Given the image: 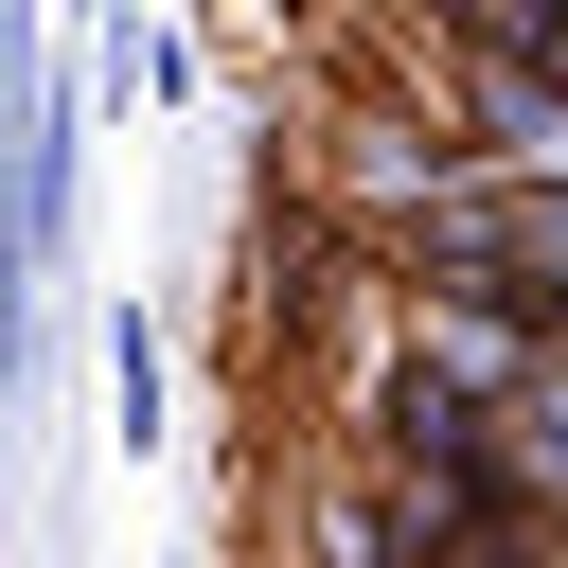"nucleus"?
I'll return each mask as SVG.
<instances>
[{"label": "nucleus", "mask_w": 568, "mask_h": 568, "mask_svg": "<svg viewBox=\"0 0 568 568\" xmlns=\"http://www.w3.org/2000/svg\"><path fill=\"white\" fill-rule=\"evenodd\" d=\"M53 248H71V106L18 71V124H0V355L36 337V302H53Z\"/></svg>", "instance_id": "1"}, {"label": "nucleus", "mask_w": 568, "mask_h": 568, "mask_svg": "<svg viewBox=\"0 0 568 568\" xmlns=\"http://www.w3.org/2000/svg\"><path fill=\"white\" fill-rule=\"evenodd\" d=\"M462 142H479V178H515V195H568V89H550V71H515V53H462Z\"/></svg>", "instance_id": "2"}]
</instances>
